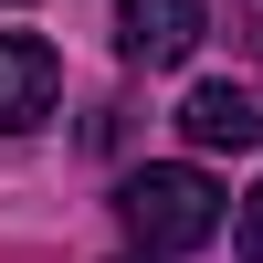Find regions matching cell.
Instances as JSON below:
<instances>
[{"instance_id":"1","label":"cell","mask_w":263,"mask_h":263,"mask_svg":"<svg viewBox=\"0 0 263 263\" xmlns=\"http://www.w3.org/2000/svg\"><path fill=\"white\" fill-rule=\"evenodd\" d=\"M116 221L137 232V253H200L211 232H221V190H211L200 168H126Z\"/></svg>"},{"instance_id":"2","label":"cell","mask_w":263,"mask_h":263,"mask_svg":"<svg viewBox=\"0 0 263 263\" xmlns=\"http://www.w3.org/2000/svg\"><path fill=\"white\" fill-rule=\"evenodd\" d=\"M53 84H63L53 42L42 32H0V137H21V126L53 116Z\"/></svg>"},{"instance_id":"3","label":"cell","mask_w":263,"mask_h":263,"mask_svg":"<svg viewBox=\"0 0 263 263\" xmlns=\"http://www.w3.org/2000/svg\"><path fill=\"white\" fill-rule=\"evenodd\" d=\"M211 0H116V53L126 63H179L190 42H200Z\"/></svg>"},{"instance_id":"4","label":"cell","mask_w":263,"mask_h":263,"mask_svg":"<svg viewBox=\"0 0 263 263\" xmlns=\"http://www.w3.org/2000/svg\"><path fill=\"white\" fill-rule=\"evenodd\" d=\"M179 137L190 147H263V95H253V84H190Z\"/></svg>"},{"instance_id":"5","label":"cell","mask_w":263,"mask_h":263,"mask_svg":"<svg viewBox=\"0 0 263 263\" xmlns=\"http://www.w3.org/2000/svg\"><path fill=\"white\" fill-rule=\"evenodd\" d=\"M232 253H242V263H263V190L242 200V221H232Z\"/></svg>"},{"instance_id":"6","label":"cell","mask_w":263,"mask_h":263,"mask_svg":"<svg viewBox=\"0 0 263 263\" xmlns=\"http://www.w3.org/2000/svg\"><path fill=\"white\" fill-rule=\"evenodd\" d=\"M242 32H253V42H263V21H242Z\"/></svg>"}]
</instances>
